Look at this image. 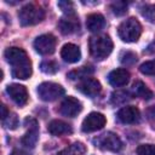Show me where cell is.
Returning <instances> with one entry per match:
<instances>
[{"label": "cell", "instance_id": "6da1fadb", "mask_svg": "<svg viewBox=\"0 0 155 155\" xmlns=\"http://www.w3.org/2000/svg\"><path fill=\"white\" fill-rule=\"evenodd\" d=\"M5 58L12 67V76L25 80L31 75V62L23 48L8 47L5 51Z\"/></svg>", "mask_w": 155, "mask_h": 155}, {"label": "cell", "instance_id": "7a4b0ae2", "mask_svg": "<svg viewBox=\"0 0 155 155\" xmlns=\"http://www.w3.org/2000/svg\"><path fill=\"white\" fill-rule=\"evenodd\" d=\"M90 53L98 61L107 58L113 51V41L109 35H94L88 41Z\"/></svg>", "mask_w": 155, "mask_h": 155}, {"label": "cell", "instance_id": "3957f363", "mask_svg": "<svg viewBox=\"0 0 155 155\" xmlns=\"http://www.w3.org/2000/svg\"><path fill=\"white\" fill-rule=\"evenodd\" d=\"M119 36L125 42H136L142 34V25L137 18L130 17L125 19L117 28Z\"/></svg>", "mask_w": 155, "mask_h": 155}, {"label": "cell", "instance_id": "277c9868", "mask_svg": "<svg viewBox=\"0 0 155 155\" xmlns=\"http://www.w3.org/2000/svg\"><path fill=\"white\" fill-rule=\"evenodd\" d=\"M18 18H19V23L23 27L27 25H34L40 23L44 18H45V11L42 10V7H40L39 5L35 4H28L25 6H23L19 12H18Z\"/></svg>", "mask_w": 155, "mask_h": 155}, {"label": "cell", "instance_id": "5b68a950", "mask_svg": "<svg viewBox=\"0 0 155 155\" xmlns=\"http://www.w3.org/2000/svg\"><path fill=\"white\" fill-rule=\"evenodd\" d=\"M93 143L96 147L103 150H109V151H119L122 148L121 139L113 132H105L101 134L99 137L93 139Z\"/></svg>", "mask_w": 155, "mask_h": 155}, {"label": "cell", "instance_id": "8992f818", "mask_svg": "<svg viewBox=\"0 0 155 155\" xmlns=\"http://www.w3.org/2000/svg\"><path fill=\"white\" fill-rule=\"evenodd\" d=\"M38 94L45 102H52L64 94V88L54 82H42L38 86Z\"/></svg>", "mask_w": 155, "mask_h": 155}, {"label": "cell", "instance_id": "52a82bcc", "mask_svg": "<svg viewBox=\"0 0 155 155\" xmlns=\"http://www.w3.org/2000/svg\"><path fill=\"white\" fill-rule=\"evenodd\" d=\"M56 44H57V40L52 34H42L35 39L34 48L40 54L48 56V54H52L54 52Z\"/></svg>", "mask_w": 155, "mask_h": 155}, {"label": "cell", "instance_id": "ba28073f", "mask_svg": "<svg viewBox=\"0 0 155 155\" xmlns=\"http://www.w3.org/2000/svg\"><path fill=\"white\" fill-rule=\"evenodd\" d=\"M105 122H107V119L103 114L93 111V113H90L84 119L81 128L84 132H94V131L103 128L105 126Z\"/></svg>", "mask_w": 155, "mask_h": 155}, {"label": "cell", "instance_id": "9c48e42d", "mask_svg": "<svg viewBox=\"0 0 155 155\" xmlns=\"http://www.w3.org/2000/svg\"><path fill=\"white\" fill-rule=\"evenodd\" d=\"M81 110H82L81 102L74 97H70V96L64 98V101L59 105V113L64 116H68V117L76 116Z\"/></svg>", "mask_w": 155, "mask_h": 155}, {"label": "cell", "instance_id": "30bf717a", "mask_svg": "<svg viewBox=\"0 0 155 155\" xmlns=\"http://www.w3.org/2000/svg\"><path fill=\"white\" fill-rule=\"evenodd\" d=\"M78 90L80 92H82L84 94L88 96V97H96L101 93L102 86H101V82L97 79L86 78L78 85Z\"/></svg>", "mask_w": 155, "mask_h": 155}, {"label": "cell", "instance_id": "8fae6325", "mask_svg": "<svg viewBox=\"0 0 155 155\" xmlns=\"http://www.w3.org/2000/svg\"><path fill=\"white\" fill-rule=\"evenodd\" d=\"M6 91L11 97V99L18 105H24L28 102V91L23 85L11 84L7 86Z\"/></svg>", "mask_w": 155, "mask_h": 155}, {"label": "cell", "instance_id": "7c38bea8", "mask_svg": "<svg viewBox=\"0 0 155 155\" xmlns=\"http://www.w3.org/2000/svg\"><path fill=\"white\" fill-rule=\"evenodd\" d=\"M58 28H59V30H61L62 34L69 35V34H73L76 30H79L80 23H79L78 17L75 16V13H73V15H65L64 17H62L59 19Z\"/></svg>", "mask_w": 155, "mask_h": 155}, {"label": "cell", "instance_id": "4fadbf2b", "mask_svg": "<svg viewBox=\"0 0 155 155\" xmlns=\"http://www.w3.org/2000/svg\"><path fill=\"white\" fill-rule=\"evenodd\" d=\"M139 117H140V113L138 108L133 105L124 107L117 113V119L124 124H136L139 121Z\"/></svg>", "mask_w": 155, "mask_h": 155}, {"label": "cell", "instance_id": "5bb4252c", "mask_svg": "<svg viewBox=\"0 0 155 155\" xmlns=\"http://www.w3.org/2000/svg\"><path fill=\"white\" fill-rule=\"evenodd\" d=\"M108 80H109L110 85H113L115 87H121V86H125L130 81V73L126 69L119 68V69H115L109 73Z\"/></svg>", "mask_w": 155, "mask_h": 155}, {"label": "cell", "instance_id": "9a60e30c", "mask_svg": "<svg viewBox=\"0 0 155 155\" xmlns=\"http://www.w3.org/2000/svg\"><path fill=\"white\" fill-rule=\"evenodd\" d=\"M61 57L68 63H76L81 58V51L74 44H65L61 50Z\"/></svg>", "mask_w": 155, "mask_h": 155}, {"label": "cell", "instance_id": "2e32d148", "mask_svg": "<svg viewBox=\"0 0 155 155\" xmlns=\"http://www.w3.org/2000/svg\"><path fill=\"white\" fill-rule=\"evenodd\" d=\"M47 130L53 136H63V134H70L73 132V128L69 124L62 121V120H52L48 126Z\"/></svg>", "mask_w": 155, "mask_h": 155}, {"label": "cell", "instance_id": "e0dca14e", "mask_svg": "<svg viewBox=\"0 0 155 155\" xmlns=\"http://www.w3.org/2000/svg\"><path fill=\"white\" fill-rule=\"evenodd\" d=\"M39 138V127L36 121H31V125H29V130L25 132V134L22 137V144L28 148H34Z\"/></svg>", "mask_w": 155, "mask_h": 155}, {"label": "cell", "instance_id": "ac0fdd59", "mask_svg": "<svg viewBox=\"0 0 155 155\" xmlns=\"http://www.w3.org/2000/svg\"><path fill=\"white\" fill-rule=\"evenodd\" d=\"M104 25H105V19L101 13H91L86 18V27L92 33L101 31L104 28Z\"/></svg>", "mask_w": 155, "mask_h": 155}, {"label": "cell", "instance_id": "d6986e66", "mask_svg": "<svg viewBox=\"0 0 155 155\" xmlns=\"http://www.w3.org/2000/svg\"><path fill=\"white\" fill-rule=\"evenodd\" d=\"M133 91L137 97H140L143 99H150L153 97V92L142 81H136L133 84Z\"/></svg>", "mask_w": 155, "mask_h": 155}, {"label": "cell", "instance_id": "ffe728a7", "mask_svg": "<svg viewBox=\"0 0 155 155\" xmlns=\"http://www.w3.org/2000/svg\"><path fill=\"white\" fill-rule=\"evenodd\" d=\"M86 151V148L82 143H74L71 145H69L68 148L63 149L62 151H59L57 155H84Z\"/></svg>", "mask_w": 155, "mask_h": 155}, {"label": "cell", "instance_id": "44dd1931", "mask_svg": "<svg viewBox=\"0 0 155 155\" xmlns=\"http://www.w3.org/2000/svg\"><path fill=\"white\" fill-rule=\"evenodd\" d=\"M93 73V68L92 67H90V65H84V67H81V68H79V69H75V70H73V71H70L69 74H68V78L69 79H71V80H74V79H86L90 74H92Z\"/></svg>", "mask_w": 155, "mask_h": 155}, {"label": "cell", "instance_id": "7402d4cb", "mask_svg": "<svg viewBox=\"0 0 155 155\" xmlns=\"http://www.w3.org/2000/svg\"><path fill=\"white\" fill-rule=\"evenodd\" d=\"M40 69L45 74H56L58 71V64L54 61H44L40 65Z\"/></svg>", "mask_w": 155, "mask_h": 155}, {"label": "cell", "instance_id": "603a6c76", "mask_svg": "<svg viewBox=\"0 0 155 155\" xmlns=\"http://www.w3.org/2000/svg\"><path fill=\"white\" fill-rule=\"evenodd\" d=\"M140 13L147 21L151 23L155 22V5H144L140 8Z\"/></svg>", "mask_w": 155, "mask_h": 155}, {"label": "cell", "instance_id": "cb8c5ba5", "mask_svg": "<svg viewBox=\"0 0 155 155\" xmlns=\"http://www.w3.org/2000/svg\"><path fill=\"white\" fill-rule=\"evenodd\" d=\"M114 15L116 16H122L127 12V2L125 1H114L111 5H110Z\"/></svg>", "mask_w": 155, "mask_h": 155}, {"label": "cell", "instance_id": "d4e9b609", "mask_svg": "<svg viewBox=\"0 0 155 155\" xmlns=\"http://www.w3.org/2000/svg\"><path fill=\"white\" fill-rule=\"evenodd\" d=\"M137 61V54L131 52V51H124L121 54H120V62L122 64H126V65H131L133 64L134 62Z\"/></svg>", "mask_w": 155, "mask_h": 155}, {"label": "cell", "instance_id": "484cf974", "mask_svg": "<svg viewBox=\"0 0 155 155\" xmlns=\"http://www.w3.org/2000/svg\"><path fill=\"white\" fill-rule=\"evenodd\" d=\"M2 125L6 127V128H10V130H15L17 126H18V117L15 113H10L8 116L2 120Z\"/></svg>", "mask_w": 155, "mask_h": 155}, {"label": "cell", "instance_id": "4316f807", "mask_svg": "<svg viewBox=\"0 0 155 155\" xmlns=\"http://www.w3.org/2000/svg\"><path fill=\"white\" fill-rule=\"evenodd\" d=\"M138 155H155V145L154 144H140L137 147Z\"/></svg>", "mask_w": 155, "mask_h": 155}, {"label": "cell", "instance_id": "83f0119b", "mask_svg": "<svg viewBox=\"0 0 155 155\" xmlns=\"http://www.w3.org/2000/svg\"><path fill=\"white\" fill-rule=\"evenodd\" d=\"M139 70H140V73H143L145 75H155V61L144 62L139 67Z\"/></svg>", "mask_w": 155, "mask_h": 155}, {"label": "cell", "instance_id": "f1b7e54d", "mask_svg": "<svg viewBox=\"0 0 155 155\" xmlns=\"http://www.w3.org/2000/svg\"><path fill=\"white\" fill-rule=\"evenodd\" d=\"M58 6L65 15H73L74 13V5L71 1H58Z\"/></svg>", "mask_w": 155, "mask_h": 155}, {"label": "cell", "instance_id": "f546056e", "mask_svg": "<svg viewBox=\"0 0 155 155\" xmlns=\"http://www.w3.org/2000/svg\"><path fill=\"white\" fill-rule=\"evenodd\" d=\"M10 111H7V108L5 105H1V120H5L8 116Z\"/></svg>", "mask_w": 155, "mask_h": 155}, {"label": "cell", "instance_id": "4dcf8cb0", "mask_svg": "<svg viewBox=\"0 0 155 155\" xmlns=\"http://www.w3.org/2000/svg\"><path fill=\"white\" fill-rule=\"evenodd\" d=\"M11 155H29V154L25 153V151H23V150H15V151H12Z\"/></svg>", "mask_w": 155, "mask_h": 155}]
</instances>
